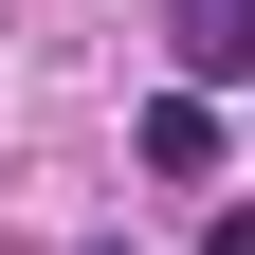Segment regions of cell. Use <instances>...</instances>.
Returning <instances> with one entry per match:
<instances>
[{"mask_svg": "<svg viewBox=\"0 0 255 255\" xmlns=\"http://www.w3.org/2000/svg\"><path fill=\"white\" fill-rule=\"evenodd\" d=\"M164 55H182V91L219 110V91L255 73V0H164Z\"/></svg>", "mask_w": 255, "mask_h": 255, "instance_id": "obj_1", "label": "cell"}, {"mask_svg": "<svg viewBox=\"0 0 255 255\" xmlns=\"http://www.w3.org/2000/svg\"><path fill=\"white\" fill-rule=\"evenodd\" d=\"M128 146H146V182H219V110H201V91H146Z\"/></svg>", "mask_w": 255, "mask_h": 255, "instance_id": "obj_2", "label": "cell"}, {"mask_svg": "<svg viewBox=\"0 0 255 255\" xmlns=\"http://www.w3.org/2000/svg\"><path fill=\"white\" fill-rule=\"evenodd\" d=\"M201 255H255V201H219V219H201Z\"/></svg>", "mask_w": 255, "mask_h": 255, "instance_id": "obj_3", "label": "cell"}, {"mask_svg": "<svg viewBox=\"0 0 255 255\" xmlns=\"http://www.w3.org/2000/svg\"><path fill=\"white\" fill-rule=\"evenodd\" d=\"M73 255H128V237H73Z\"/></svg>", "mask_w": 255, "mask_h": 255, "instance_id": "obj_4", "label": "cell"}]
</instances>
